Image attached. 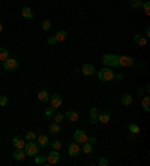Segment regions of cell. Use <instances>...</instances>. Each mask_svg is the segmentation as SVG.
Segmentation results:
<instances>
[{"instance_id": "cell-1", "label": "cell", "mask_w": 150, "mask_h": 166, "mask_svg": "<svg viewBox=\"0 0 150 166\" xmlns=\"http://www.w3.org/2000/svg\"><path fill=\"white\" fill-rule=\"evenodd\" d=\"M98 78H99V81H102V83H110L114 79V72H112L111 68H104L101 69V70H98Z\"/></svg>"}, {"instance_id": "cell-2", "label": "cell", "mask_w": 150, "mask_h": 166, "mask_svg": "<svg viewBox=\"0 0 150 166\" xmlns=\"http://www.w3.org/2000/svg\"><path fill=\"white\" fill-rule=\"evenodd\" d=\"M101 61L104 63V66L107 68H117L119 66V61H117V55H114V54H104L102 55V59Z\"/></svg>"}, {"instance_id": "cell-3", "label": "cell", "mask_w": 150, "mask_h": 166, "mask_svg": "<svg viewBox=\"0 0 150 166\" xmlns=\"http://www.w3.org/2000/svg\"><path fill=\"white\" fill-rule=\"evenodd\" d=\"M39 145L35 141H27V144L24 145V151H26V156H32L35 157L36 154H39Z\"/></svg>"}, {"instance_id": "cell-4", "label": "cell", "mask_w": 150, "mask_h": 166, "mask_svg": "<svg viewBox=\"0 0 150 166\" xmlns=\"http://www.w3.org/2000/svg\"><path fill=\"white\" fill-rule=\"evenodd\" d=\"M87 133H86V130H82V129H77L74 132V141L77 144H84L87 142Z\"/></svg>"}, {"instance_id": "cell-5", "label": "cell", "mask_w": 150, "mask_h": 166, "mask_svg": "<svg viewBox=\"0 0 150 166\" xmlns=\"http://www.w3.org/2000/svg\"><path fill=\"white\" fill-rule=\"evenodd\" d=\"M80 153H81V147L75 142V141L69 144V147H68V154H69L71 157H78Z\"/></svg>"}, {"instance_id": "cell-6", "label": "cell", "mask_w": 150, "mask_h": 166, "mask_svg": "<svg viewBox=\"0 0 150 166\" xmlns=\"http://www.w3.org/2000/svg\"><path fill=\"white\" fill-rule=\"evenodd\" d=\"M59 160H60V154L57 150H52L47 154V165H56V163H59Z\"/></svg>"}, {"instance_id": "cell-7", "label": "cell", "mask_w": 150, "mask_h": 166, "mask_svg": "<svg viewBox=\"0 0 150 166\" xmlns=\"http://www.w3.org/2000/svg\"><path fill=\"white\" fill-rule=\"evenodd\" d=\"M48 102H50L51 108H54V109H56V108H60L62 102H63V99H62V96H60L59 93H54V94H50Z\"/></svg>"}, {"instance_id": "cell-8", "label": "cell", "mask_w": 150, "mask_h": 166, "mask_svg": "<svg viewBox=\"0 0 150 166\" xmlns=\"http://www.w3.org/2000/svg\"><path fill=\"white\" fill-rule=\"evenodd\" d=\"M117 61H119V66L123 68H129V66H134V59L132 57H128V55H117Z\"/></svg>"}, {"instance_id": "cell-9", "label": "cell", "mask_w": 150, "mask_h": 166, "mask_svg": "<svg viewBox=\"0 0 150 166\" xmlns=\"http://www.w3.org/2000/svg\"><path fill=\"white\" fill-rule=\"evenodd\" d=\"M3 69H5V70H9V72L17 70V69H18V61L15 60V59H9V57H8L6 60L3 61Z\"/></svg>"}, {"instance_id": "cell-10", "label": "cell", "mask_w": 150, "mask_h": 166, "mask_svg": "<svg viewBox=\"0 0 150 166\" xmlns=\"http://www.w3.org/2000/svg\"><path fill=\"white\" fill-rule=\"evenodd\" d=\"M99 114H101L99 108H96V106L90 108V111H89L90 120H89V123L92 124V126H95V124H98V123H99V121H98V115H99Z\"/></svg>"}, {"instance_id": "cell-11", "label": "cell", "mask_w": 150, "mask_h": 166, "mask_svg": "<svg viewBox=\"0 0 150 166\" xmlns=\"http://www.w3.org/2000/svg\"><path fill=\"white\" fill-rule=\"evenodd\" d=\"M96 72V69H95V64H90V63H86L81 69V74L84 76H92L93 74Z\"/></svg>"}, {"instance_id": "cell-12", "label": "cell", "mask_w": 150, "mask_h": 166, "mask_svg": "<svg viewBox=\"0 0 150 166\" xmlns=\"http://www.w3.org/2000/svg\"><path fill=\"white\" fill-rule=\"evenodd\" d=\"M132 102H134V99H132V96H131L129 93H123V94L120 96V103L123 106L132 105Z\"/></svg>"}, {"instance_id": "cell-13", "label": "cell", "mask_w": 150, "mask_h": 166, "mask_svg": "<svg viewBox=\"0 0 150 166\" xmlns=\"http://www.w3.org/2000/svg\"><path fill=\"white\" fill-rule=\"evenodd\" d=\"M36 144L39 147H47V145H50V139H48V136L44 135V133H41V135L36 136Z\"/></svg>"}, {"instance_id": "cell-14", "label": "cell", "mask_w": 150, "mask_h": 166, "mask_svg": "<svg viewBox=\"0 0 150 166\" xmlns=\"http://www.w3.org/2000/svg\"><path fill=\"white\" fill-rule=\"evenodd\" d=\"M14 159L17 160V162H22L24 159L27 157L26 156V151H24V148H15V151H14Z\"/></svg>"}, {"instance_id": "cell-15", "label": "cell", "mask_w": 150, "mask_h": 166, "mask_svg": "<svg viewBox=\"0 0 150 166\" xmlns=\"http://www.w3.org/2000/svg\"><path fill=\"white\" fill-rule=\"evenodd\" d=\"M48 99H50V93H48L47 90H39L38 91V100H39L41 103L48 102Z\"/></svg>"}, {"instance_id": "cell-16", "label": "cell", "mask_w": 150, "mask_h": 166, "mask_svg": "<svg viewBox=\"0 0 150 166\" xmlns=\"http://www.w3.org/2000/svg\"><path fill=\"white\" fill-rule=\"evenodd\" d=\"M48 132L51 133V135H57V133H60L62 132V127H60V123H51L50 126H48Z\"/></svg>"}, {"instance_id": "cell-17", "label": "cell", "mask_w": 150, "mask_h": 166, "mask_svg": "<svg viewBox=\"0 0 150 166\" xmlns=\"http://www.w3.org/2000/svg\"><path fill=\"white\" fill-rule=\"evenodd\" d=\"M12 145H14L15 148H24L26 142H24V139H22L21 136H14L12 138Z\"/></svg>"}, {"instance_id": "cell-18", "label": "cell", "mask_w": 150, "mask_h": 166, "mask_svg": "<svg viewBox=\"0 0 150 166\" xmlns=\"http://www.w3.org/2000/svg\"><path fill=\"white\" fill-rule=\"evenodd\" d=\"M134 42L137 44V45L144 46L146 44H147V38H146V36H142V35H140V33H137V35L134 36Z\"/></svg>"}, {"instance_id": "cell-19", "label": "cell", "mask_w": 150, "mask_h": 166, "mask_svg": "<svg viewBox=\"0 0 150 166\" xmlns=\"http://www.w3.org/2000/svg\"><path fill=\"white\" fill-rule=\"evenodd\" d=\"M141 108L144 112H149L150 111V97L149 96H142L141 97Z\"/></svg>"}, {"instance_id": "cell-20", "label": "cell", "mask_w": 150, "mask_h": 166, "mask_svg": "<svg viewBox=\"0 0 150 166\" xmlns=\"http://www.w3.org/2000/svg\"><path fill=\"white\" fill-rule=\"evenodd\" d=\"M54 38H56V42H63V40H66V38H68V31L66 30H59L56 35H54Z\"/></svg>"}, {"instance_id": "cell-21", "label": "cell", "mask_w": 150, "mask_h": 166, "mask_svg": "<svg viewBox=\"0 0 150 166\" xmlns=\"http://www.w3.org/2000/svg\"><path fill=\"white\" fill-rule=\"evenodd\" d=\"M65 117H66L69 121H72V123L78 121V118H80V115H78V112H77V111H68V112L65 114Z\"/></svg>"}, {"instance_id": "cell-22", "label": "cell", "mask_w": 150, "mask_h": 166, "mask_svg": "<svg viewBox=\"0 0 150 166\" xmlns=\"http://www.w3.org/2000/svg\"><path fill=\"white\" fill-rule=\"evenodd\" d=\"M110 118H111L110 112H102V114H99V115H98V121H99V123H102V124L110 123Z\"/></svg>"}, {"instance_id": "cell-23", "label": "cell", "mask_w": 150, "mask_h": 166, "mask_svg": "<svg viewBox=\"0 0 150 166\" xmlns=\"http://www.w3.org/2000/svg\"><path fill=\"white\" fill-rule=\"evenodd\" d=\"M128 130H129V133L131 135H138L140 132H141V129L138 124H135V123H131L129 126H128Z\"/></svg>"}, {"instance_id": "cell-24", "label": "cell", "mask_w": 150, "mask_h": 166, "mask_svg": "<svg viewBox=\"0 0 150 166\" xmlns=\"http://www.w3.org/2000/svg\"><path fill=\"white\" fill-rule=\"evenodd\" d=\"M21 15H22V18H26V20H32V18H33V12H32L30 8L24 6V8L21 9Z\"/></svg>"}, {"instance_id": "cell-25", "label": "cell", "mask_w": 150, "mask_h": 166, "mask_svg": "<svg viewBox=\"0 0 150 166\" xmlns=\"http://www.w3.org/2000/svg\"><path fill=\"white\" fill-rule=\"evenodd\" d=\"M35 163H36V165H47V156H39V154H36V156H35Z\"/></svg>"}, {"instance_id": "cell-26", "label": "cell", "mask_w": 150, "mask_h": 166, "mask_svg": "<svg viewBox=\"0 0 150 166\" xmlns=\"http://www.w3.org/2000/svg\"><path fill=\"white\" fill-rule=\"evenodd\" d=\"M54 114H56V109H54V108H51V106H50V108H47V109H45V114H44L45 120L52 118V115H54Z\"/></svg>"}, {"instance_id": "cell-27", "label": "cell", "mask_w": 150, "mask_h": 166, "mask_svg": "<svg viewBox=\"0 0 150 166\" xmlns=\"http://www.w3.org/2000/svg\"><path fill=\"white\" fill-rule=\"evenodd\" d=\"M82 153L84 154H92V151H93V145H90L89 142H84L82 144Z\"/></svg>"}, {"instance_id": "cell-28", "label": "cell", "mask_w": 150, "mask_h": 166, "mask_svg": "<svg viewBox=\"0 0 150 166\" xmlns=\"http://www.w3.org/2000/svg\"><path fill=\"white\" fill-rule=\"evenodd\" d=\"M9 57V53H8L6 48H3V46H0V61H5Z\"/></svg>"}, {"instance_id": "cell-29", "label": "cell", "mask_w": 150, "mask_h": 166, "mask_svg": "<svg viewBox=\"0 0 150 166\" xmlns=\"http://www.w3.org/2000/svg\"><path fill=\"white\" fill-rule=\"evenodd\" d=\"M129 3H131V6L134 9H138L142 6V0H129Z\"/></svg>"}, {"instance_id": "cell-30", "label": "cell", "mask_w": 150, "mask_h": 166, "mask_svg": "<svg viewBox=\"0 0 150 166\" xmlns=\"http://www.w3.org/2000/svg\"><path fill=\"white\" fill-rule=\"evenodd\" d=\"M142 9H144V14L146 15H150V2L149 0H146V2H142Z\"/></svg>"}, {"instance_id": "cell-31", "label": "cell", "mask_w": 150, "mask_h": 166, "mask_svg": "<svg viewBox=\"0 0 150 166\" xmlns=\"http://www.w3.org/2000/svg\"><path fill=\"white\" fill-rule=\"evenodd\" d=\"M41 27H42V30L48 31L50 29H51V21H48V20H45V21H42V24H41Z\"/></svg>"}, {"instance_id": "cell-32", "label": "cell", "mask_w": 150, "mask_h": 166, "mask_svg": "<svg viewBox=\"0 0 150 166\" xmlns=\"http://www.w3.org/2000/svg\"><path fill=\"white\" fill-rule=\"evenodd\" d=\"M36 133L35 132H27L26 133V141H36Z\"/></svg>"}, {"instance_id": "cell-33", "label": "cell", "mask_w": 150, "mask_h": 166, "mask_svg": "<svg viewBox=\"0 0 150 166\" xmlns=\"http://www.w3.org/2000/svg\"><path fill=\"white\" fill-rule=\"evenodd\" d=\"M50 145H51L52 150H57V151H59L60 148H62V142H60V141H57V139H56V141H52V142L50 144Z\"/></svg>"}, {"instance_id": "cell-34", "label": "cell", "mask_w": 150, "mask_h": 166, "mask_svg": "<svg viewBox=\"0 0 150 166\" xmlns=\"http://www.w3.org/2000/svg\"><path fill=\"white\" fill-rule=\"evenodd\" d=\"M52 117H54V121H56V123H62V121H63V118H65V114L57 112V114H54Z\"/></svg>"}, {"instance_id": "cell-35", "label": "cell", "mask_w": 150, "mask_h": 166, "mask_svg": "<svg viewBox=\"0 0 150 166\" xmlns=\"http://www.w3.org/2000/svg\"><path fill=\"white\" fill-rule=\"evenodd\" d=\"M108 163H110V162H108L105 157H101L99 160H98V165L99 166H108Z\"/></svg>"}, {"instance_id": "cell-36", "label": "cell", "mask_w": 150, "mask_h": 166, "mask_svg": "<svg viewBox=\"0 0 150 166\" xmlns=\"http://www.w3.org/2000/svg\"><path fill=\"white\" fill-rule=\"evenodd\" d=\"M8 102H9L8 96H0V106H6Z\"/></svg>"}, {"instance_id": "cell-37", "label": "cell", "mask_w": 150, "mask_h": 166, "mask_svg": "<svg viewBox=\"0 0 150 166\" xmlns=\"http://www.w3.org/2000/svg\"><path fill=\"white\" fill-rule=\"evenodd\" d=\"M87 142H89L90 145H95V144H96V138H95V136H89V138H87Z\"/></svg>"}, {"instance_id": "cell-38", "label": "cell", "mask_w": 150, "mask_h": 166, "mask_svg": "<svg viewBox=\"0 0 150 166\" xmlns=\"http://www.w3.org/2000/svg\"><path fill=\"white\" fill-rule=\"evenodd\" d=\"M47 44H48V45H54V44H56V38H54V36H50V38L47 39Z\"/></svg>"}, {"instance_id": "cell-39", "label": "cell", "mask_w": 150, "mask_h": 166, "mask_svg": "<svg viewBox=\"0 0 150 166\" xmlns=\"http://www.w3.org/2000/svg\"><path fill=\"white\" fill-rule=\"evenodd\" d=\"M137 94H138L140 97H141V96H144V88H141V87H138V88H137Z\"/></svg>"}, {"instance_id": "cell-40", "label": "cell", "mask_w": 150, "mask_h": 166, "mask_svg": "<svg viewBox=\"0 0 150 166\" xmlns=\"http://www.w3.org/2000/svg\"><path fill=\"white\" fill-rule=\"evenodd\" d=\"M114 78H116L117 81H122V79H123V75H122V74H117V75H114Z\"/></svg>"}, {"instance_id": "cell-41", "label": "cell", "mask_w": 150, "mask_h": 166, "mask_svg": "<svg viewBox=\"0 0 150 166\" xmlns=\"http://www.w3.org/2000/svg\"><path fill=\"white\" fill-rule=\"evenodd\" d=\"M144 33H146V38H149L150 36V29L149 27H146V31H144Z\"/></svg>"}, {"instance_id": "cell-42", "label": "cell", "mask_w": 150, "mask_h": 166, "mask_svg": "<svg viewBox=\"0 0 150 166\" xmlns=\"http://www.w3.org/2000/svg\"><path fill=\"white\" fill-rule=\"evenodd\" d=\"M3 31V24H0V33Z\"/></svg>"}, {"instance_id": "cell-43", "label": "cell", "mask_w": 150, "mask_h": 166, "mask_svg": "<svg viewBox=\"0 0 150 166\" xmlns=\"http://www.w3.org/2000/svg\"><path fill=\"white\" fill-rule=\"evenodd\" d=\"M144 2H146V0H144Z\"/></svg>"}, {"instance_id": "cell-44", "label": "cell", "mask_w": 150, "mask_h": 166, "mask_svg": "<svg viewBox=\"0 0 150 166\" xmlns=\"http://www.w3.org/2000/svg\"><path fill=\"white\" fill-rule=\"evenodd\" d=\"M128 2H129V0H128Z\"/></svg>"}]
</instances>
